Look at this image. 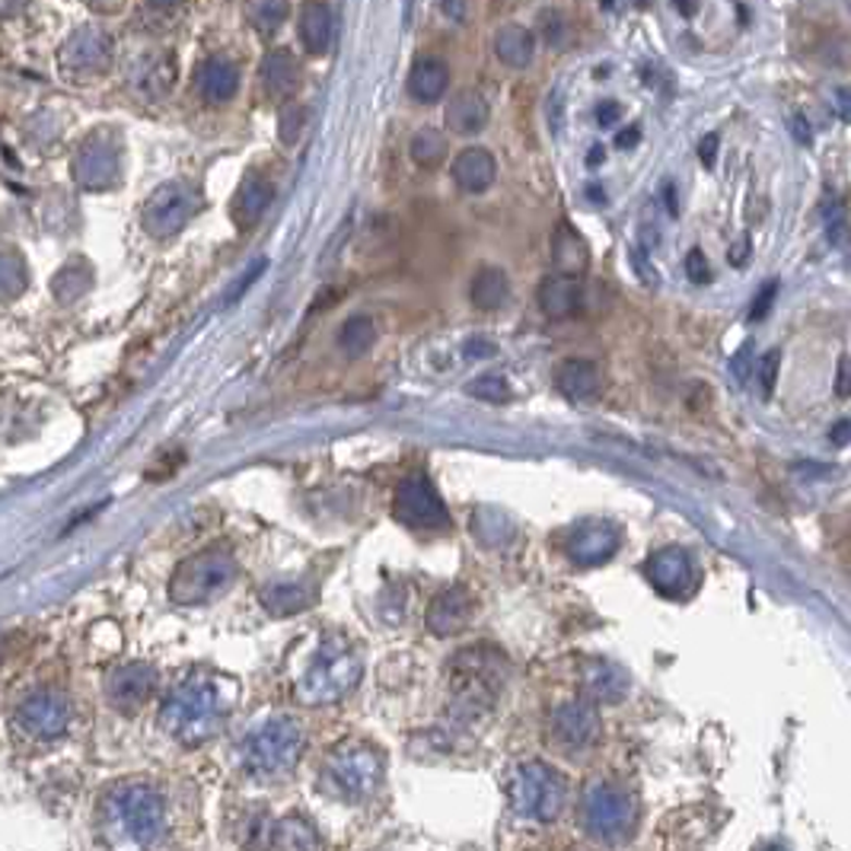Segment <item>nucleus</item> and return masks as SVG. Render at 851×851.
Masks as SVG:
<instances>
[{
  "mask_svg": "<svg viewBox=\"0 0 851 851\" xmlns=\"http://www.w3.org/2000/svg\"><path fill=\"white\" fill-rule=\"evenodd\" d=\"M599 730V715L591 698H574L561 702L552 712V737L564 750H584L591 746Z\"/></svg>",
  "mask_w": 851,
  "mask_h": 851,
  "instance_id": "obj_11",
  "label": "nucleus"
},
{
  "mask_svg": "<svg viewBox=\"0 0 851 851\" xmlns=\"http://www.w3.org/2000/svg\"><path fill=\"white\" fill-rule=\"evenodd\" d=\"M622 119V106L619 102H599V109H596V122L603 125V129H609V125H616Z\"/></svg>",
  "mask_w": 851,
  "mask_h": 851,
  "instance_id": "obj_37",
  "label": "nucleus"
},
{
  "mask_svg": "<svg viewBox=\"0 0 851 851\" xmlns=\"http://www.w3.org/2000/svg\"><path fill=\"white\" fill-rule=\"evenodd\" d=\"M552 265L558 268V275H571V278H581L591 268V246L571 223H558L555 230Z\"/></svg>",
  "mask_w": 851,
  "mask_h": 851,
  "instance_id": "obj_18",
  "label": "nucleus"
},
{
  "mask_svg": "<svg viewBox=\"0 0 851 851\" xmlns=\"http://www.w3.org/2000/svg\"><path fill=\"white\" fill-rule=\"evenodd\" d=\"M578 823L596 842H625L639 826V801L625 785L612 778H594L581 794Z\"/></svg>",
  "mask_w": 851,
  "mask_h": 851,
  "instance_id": "obj_2",
  "label": "nucleus"
},
{
  "mask_svg": "<svg viewBox=\"0 0 851 851\" xmlns=\"http://www.w3.org/2000/svg\"><path fill=\"white\" fill-rule=\"evenodd\" d=\"M685 271H689V281L692 284H708L712 281V268H708V258L702 250H692L685 256Z\"/></svg>",
  "mask_w": 851,
  "mask_h": 851,
  "instance_id": "obj_34",
  "label": "nucleus"
},
{
  "mask_svg": "<svg viewBox=\"0 0 851 851\" xmlns=\"http://www.w3.org/2000/svg\"><path fill=\"white\" fill-rule=\"evenodd\" d=\"M306 733L294 718H275L253 730L243 743V766L253 778H284L297 768Z\"/></svg>",
  "mask_w": 851,
  "mask_h": 851,
  "instance_id": "obj_4",
  "label": "nucleus"
},
{
  "mask_svg": "<svg viewBox=\"0 0 851 851\" xmlns=\"http://www.w3.org/2000/svg\"><path fill=\"white\" fill-rule=\"evenodd\" d=\"M157 3H175V0H157Z\"/></svg>",
  "mask_w": 851,
  "mask_h": 851,
  "instance_id": "obj_51",
  "label": "nucleus"
},
{
  "mask_svg": "<svg viewBox=\"0 0 851 851\" xmlns=\"http://www.w3.org/2000/svg\"><path fill=\"white\" fill-rule=\"evenodd\" d=\"M450 84V71L440 58H418L409 77V93L418 102H437Z\"/></svg>",
  "mask_w": 851,
  "mask_h": 851,
  "instance_id": "obj_25",
  "label": "nucleus"
},
{
  "mask_svg": "<svg viewBox=\"0 0 851 851\" xmlns=\"http://www.w3.org/2000/svg\"><path fill=\"white\" fill-rule=\"evenodd\" d=\"M836 396H849V357L839 361V377H836Z\"/></svg>",
  "mask_w": 851,
  "mask_h": 851,
  "instance_id": "obj_41",
  "label": "nucleus"
},
{
  "mask_svg": "<svg viewBox=\"0 0 851 851\" xmlns=\"http://www.w3.org/2000/svg\"><path fill=\"white\" fill-rule=\"evenodd\" d=\"M667 208H670V214H677V192H673V185H667Z\"/></svg>",
  "mask_w": 851,
  "mask_h": 851,
  "instance_id": "obj_47",
  "label": "nucleus"
},
{
  "mask_svg": "<svg viewBox=\"0 0 851 851\" xmlns=\"http://www.w3.org/2000/svg\"><path fill=\"white\" fill-rule=\"evenodd\" d=\"M639 137H641L639 129H629L616 137V144H619V147H635V144H639Z\"/></svg>",
  "mask_w": 851,
  "mask_h": 851,
  "instance_id": "obj_45",
  "label": "nucleus"
},
{
  "mask_svg": "<svg viewBox=\"0 0 851 851\" xmlns=\"http://www.w3.org/2000/svg\"><path fill=\"white\" fill-rule=\"evenodd\" d=\"M472 619V594L466 587H447L427 603L425 625L437 639H453L460 635Z\"/></svg>",
  "mask_w": 851,
  "mask_h": 851,
  "instance_id": "obj_12",
  "label": "nucleus"
},
{
  "mask_svg": "<svg viewBox=\"0 0 851 851\" xmlns=\"http://www.w3.org/2000/svg\"><path fill=\"white\" fill-rule=\"evenodd\" d=\"M826 220H829V236H832V243H842V205H839V202L829 208Z\"/></svg>",
  "mask_w": 851,
  "mask_h": 851,
  "instance_id": "obj_38",
  "label": "nucleus"
},
{
  "mask_svg": "<svg viewBox=\"0 0 851 851\" xmlns=\"http://www.w3.org/2000/svg\"><path fill=\"white\" fill-rule=\"evenodd\" d=\"M511 804L523 819L555 823L568 804V781L549 763L530 759L513 771Z\"/></svg>",
  "mask_w": 851,
  "mask_h": 851,
  "instance_id": "obj_5",
  "label": "nucleus"
},
{
  "mask_svg": "<svg viewBox=\"0 0 851 851\" xmlns=\"http://www.w3.org/2000/svg\"><path fill=\"white\" fill-rule=\"evenodd\" d=\"M466 351L472 354V357H485V354H495V344H482V339H475L469 341Z\"/></svg>",
  "mask_w": 851,
  "mask_h": 851,
  "instance_id": "obj_44",
  "label": "nucleus"
},
{
  "mask_svg": "<svg viewBox=\"0 0 851 851\" xmlns=\"http://www.w3.org/2000/svg\"><path fill=\"white\" fill-rule=\"evenodd\" d=\"M240 86V71L230 61H208L202 71V93L211 102H227Z\"/></svg>",
  "mask_w": 851,
  "mask_h": 851,
  "instance_id": "obj_28",
  "label": "nucleus"
},
{
  "mask_svg": "<svg viewBox=\"0 0 851 851\" xmlns=\"http://www.w3.org/2000/svg\"><path fill=\"white\" fill-rule=\"evenodd\" d=\"M336 36V20L332 10L319 0H309L300 13V39L306 45V51L313 54H326Z\"/></svg>",
  "mask_w": 851,
  "mask_h": 851,
  "instance_id": "obj_20",
  "label": "nucleus"
},
{
  "mask_svg": "<svg viewBox=\"0 0 851 851\" xmlns=\"http://www.w3.org/2000/svg\"><path fill=\"white\" fill-rule=\"evenodd\" d=\"M240 568L227 552H205L192 561H185L175 574L172 596L185 599V603H198V599H211L223 594L233 581H236Z\"/></svg>",
  "mask_w": 851,
  "mask_h": 851,
  "instance_id": "obj_7",
  "label": "nucleus"
},
{
  "mask_svg": "<svg viewBox=\"0 0 851 851\" xmlns=\"http://www.w3.org/2000/svg\"><path fill=\"white\" fill-rule=\"evenodd\" d=\"M677 7H680V13H685V16L695 13V0H677Z\"/></svg>",
  "mask_w": 851,
  "mask_h": 851,
  "instance_id": "obj_46",
  "label": "nucleus"
},
{
  "mask_svg": "<svg viewBox=\"0 0 851 851\" xmlns=\"http://www.w3.org/2000/svg\"><path fill=\"white\" fill-rule=\"evenodd\" d=\"M440 10H443V16H450L457 23L466 20V0H440Z\"/></svg>",
  "mask_w": 851,
  "mask_h": 851,
  "instance_id": "obj_39",
  "label": "nucleus"
},
{
  "mask_svg": "<svg viewBox=\"0 0 851 851\" xmlns=\"http://www.w3.org/2000/svg\"><path fill=\"white\" fill-rule=\"evenodd\" d=\"M469 392L482 402H508L511 399V384L504 374H482L469 384Z\"/></svg>",
  "mask_w": 851,
  "mask_h": 851,
  "instance_id": "obj_32",
  "label": "nucleus"
},
{
  "mask_svg": "<svg viewBox=\"0 0 851 851\" xmlns=\"http://www.w3.org/2000/svg\"><path fill=\"white\" fill-rule=\"evenodd\" d=\"M644 578L660 596H685L695 587V561L680 546H667L644 561Z\"/></svg>",
  "mask_w": 851,
  "mask_h": 851,
  "instance_id": "obj_10",
  "label": "nucleus"
},
{
  "mask_svg": "<svg viewBox=\"0 0 851 851\" xmlns=\"http://www.w3.org/2000/svg\"><path fill=\"white\" fill-rule=\"evenodd\" d=\"M409 154H412V160H415L418 167H425V170L440 167L443 157H447V137H443V131L440 129L415 131V137H412V144H409Z\"/></svg>",
  "mask_w": 851,
  "mask_h": 851,
  "instance_id": "obj_30",
  "label": "nucleus"
},
{
  "mask_svg": "<svg viewBox=\"0 0 851 851\" xmlns=\"http://www.w3.org/2000/svg\"><path fill=\"white\" fill-rule=\"evenodd\" d=\"M849 434H851V422L849 418H842L839 425L832 427V440H836V447H846V443H849Z\"/></svg>",
  "mask_w": 851,
  "mask_h": 851,
  "instance_id": "obj_42",
  "label": "nucleus"
},
{
  "mask_svg": "<svg viewBox=\"0 0 851 851\" xmlns=\"http://www.w3.org/2000/svg\"><path fill=\"white\" fill-rule=\"evenodd\" d=\"M258 74H262V89H265L271 99H291L300 86V61L291 51L278 48V51H268V54H265Z\"/></svg>",
  "mask_w": 851,
  "mask_h": 851,
  "instance_id": "obj_17",
  "label": "nucleus"
},
{
  "mask_svg": "<svg viewBox=\"0 0 851 851\" xmlns=\"http://www.w3.org/2000/svg\"><path fill=\"white\" fill-rule=\"evenodd\" d=\"M469 297H472V303L478 309H488V313L501 309L508 303V297H511V281H508V275L501 268L485 265V268L475 271V278L469 284Z\"/></svg>",
  "mask_w": 851,
  "mask_h": 851,
  "instance_id": "obj_24",
  "label": "nucleus"
},
{
  "mask_svg": "<svg viewBox=\"0 0 851 851\" xmlns=\"http://www.w3.org/2000/svg\"><path fill=\"white\" fill-rule=\"evenodd\" d=\"M622 546V533L616 523L609 520H584L578 523L568 539H564V555L578 564V568H596L606 564Z\"/></svg>",
  "mask_w": 851,
  "mask_h": 851,
  "instance_id": "obj_9",
  "label": "nucleus"
},
{
  "mask_svg": "<svg viewBox=\"0 0 851 851\" xmlns=\"http://www.w3.org/2000/svg\"><path fill=\"white\" fill-rule=\"evenodd\" d=\"M309 603H313V594L303 584H275V587L262 591V606L271 616H297Z\"/></svg>",
  "mask_w": 851,
  "mask_h": 851,
  "instance_id": "obj_27",
  "label": "nucleus"
},
{
  "mask_svg": "<svg viewBox=\"0 0 851 851\" xmlns=\"http://www.w3.org/2000/svg\"><path fill=\"white\" fill-rule=\"evenodd\" d=\"M303 125H306V109L297 106V102H291V106L281 112V141H284V144H297Z\"/></svg>",
  "mask_w": 851,
  "mask_h": 851,
  "instance_id": "obj_33",
  "label": "nucleus"
},
{
  "mask_svg": "<svg viewBox=\"0 0 851 851\" xmlns=\"http://www.w3.org/2000/svg\"><path fill=\"white\" fill-rule=\"evenodd\" d=\"M596 163H603V147H594V150H591V167H596Z\"/></svg>",
  "mask_w": 851,
  "mask_h": 851,
  "instance_id": "obj_48",
  "label": "nucleus"
},
{
  "mask_svg": "<svg viewBox=\"0 0 851 851\" xmlns=\"http://www.w3.org/2000/svg\"><path fill=\"white\" fill-rule=\"evenodd\" d=\"M746 253H750V240L743 236V240H740V243H737V246L730 250V262H733V265H743V258H746Z\"/></svg>",
  "mask_w": 851,
  "mask_h": 851,
  "instance_id": "obj_43",
  "label": "nucleus"
},
{
  "mask_svg": "<svg viewBox=\"0 0 851 851\" xmlns=\"http://www.w3.org/2000/svg\"><path fill=\"white\" fill-rule=\"evenodd\" d=\"M488 125V102L478 89H463L447 106V129L457 134H475Z\"/></svg>",
  "mask_w": 851,
  "mask_h": 851,
  "instance_id": "obj_21",
  "label": "nucleus"
},
{
  "mask_svg": "<svg viewBox=\"0 0 851 851\" xmlns=\"http://www.w3.org/2000/svg\"><path fill=\"white\" fill-rule=\"evenodd\" d=\"M453 179L463 192H488L498 179V163L485 147H466L457 160H453Z\"/></svg>",
  "mask_w": 851,
  "mask_h": 851,
  "instance_id": "obj_16",
  "label": "nucleus"
},
{
  "mask_svg": "<svg viewBox=\"0 0 851 851\" xmlns=\"http://www.w3.org/2000/svg\"><path fill=\"white\" fill-rule=\"evenodd\" d=\"M223 715H227V698L217 692L214 682L198 680L172 695L167 724L182 740H205L217 730Z\"/></svg>",
  "mask_w": 851,
  "mask_h": 851,
  "instance_id": "obj_6",
  "label": "nucleus"
},
{
  "mask_svg": "<svg viewBox=\"0 0 851 851\" xmlns=\"http://www.w3.org/2000/svg\"><path fill=\"white\" fill-rule=\"evenodd\" d=\"M635 3H639V7H647V3H651V0H635Z\"/></svg>",
  "mask_w": 851,
  "mask_h": 851,
  "instance_id": "obj_50",
  "label": "nucleus"
},
{
  "mask_svg": "<svg viewBox=\"0 0 851 851\" xmlns=\"http://www.w3.org/2000/svg\"><path fill=\"white\" fill-rule=\"evenodd\" d=\"M319 842H323L319 832L303 816H284L271 836V846H281V849H316Z\"/></svg>",
  "mask_w": 851,
  "mask_h": 851,
  "instance_id": "obj_29",
  "label": "nucleus"
},
{
  "mask_svg": "<svg viewBox=\"0 0 851 851\" xmlns=\"http://www.w3.org/2000/svg\"><path fill=\"white\" fill-rule=\"evenodd\" d=\"M491 48H495L498 61H504L508 68L520 71V68H526V64L533 61V54H536V39H533V33H530L526 26L508 23V26H501V29L495 33Z\"/></svg>",
  "mask_w": 851,
  "mask_h": 851,
  "instance_id": "obj_23",
  "label": "nucleus"
},
{
  "mask_svg": "<svg viewBox=\"0 0 851 851\" xmlns=\"http://www.w3.org/2000/svg\"><path fill=\"white\" fill-rule=\"evenodd\" d=\"M364 677L361 651L344 635H323L309 664L294 682V698L300 705H336Z\"/></svg>",
  "mask_w": 851,
  "mask_h": 851,
  "instance_id": "obj_1",
  "label": "nucleus"
},
{
  "mask_svg": "<svg viewBox=\"0 0 851 851\" xmlns=\"http://www.w3.org/2000/svg\"><path fill=\"white\" fill-rule=\"evenodd\" d=\"M377 341V323L364 313L348 316L339 329V348L344 351V357H364Z\"/></svg>",
  "mask_w": 851,
  "mask_h": 851,
  "instance_id": "obj_26",
  "label": "nucleus"
},
{
  "mask_svg": "<svg viewBox=\"0 0 851 851\" xmlns=\"http://www.w3.org/2000/svg\"><path fill=\"white\" fill-rule=\"evenodd\" d=\"M584 692L594 705H616L629 695V673L619 664L609 660H591L584 667Z\"/></svg>",
  "mask_w": 851,
  "mask_h": 851,
  "instance_id": "obj_15",
  "label": "nucleus"
},
{
  "mask_svg": "<svg viewBox=\"0 0 851 851\" xmlns=\"http://www.w3.org/2000/svg\"><path fill=\"white\" fill-rule=\"evenodd\" d=\"M698 154H702V163H705V167H715V154H718V134H708V137L702 141Z\"/></svg>",
  "mask_w": 851,
  "mask_h": 851,
  "instance_id": "obj_40",
  "label": "nucleus"
},
{
  "mask_svg": "<svg viewBox=\"0 0 851 851\" xmlns=\"http://www.w3.org/2000/svg\"><path fill=\"white\" fill-rule=\"evenodd\" d=\"M775 294H778V284L771 281V284H766V288H763V294L756 297V303L750 306V319H766L768 306H771Z\"/></svg>",
  "mask_w": 851,
  "mask_h": 851,
  "instance_id": "obj_36",
  "label": "nucleus"
},
{
  "mask_svg": "<svg viewBox=\"0 0 851 851\" xmlns=\"http://www.w3.org/2000/svg\"><path fill=\"white\" fill-rule=\"evenodd\" d=\"M384 775L386 759L377 746L344 743L336 746L323 763V791H329L336 801L344 804H364L380 791Z\"/></svg>",
  "mask_w": 851,
  "mask_h": 851,
  "instance_id": "obj_3",
  "label": "nucleus"
},
{
  "mask_svg": "<svg viewBox=\"0 0 851 851\" xmlns=\"http://www.w3.org/2000/svg\"><path fill=\"white\" fill-rule=\"evenodd\" d=\"M195 211V195L189 192V189H182V185H170V189H163L154 202H150V208H147V227L154 230V233H175L189 217Z\"/></svg>",
  "mask_w": 851,
  "mask_h": 851,
  "instance_id": "obj_13",
  "label": "nucleus"
},
{
  "mask_svg": "<svg viewBox=\"0 0 851 851\" xmlns=\"http://www.w3.org/2000/svg\"><path fill=\"white\" fill-rule=\"evenodd\" d=\"M246 16H250V23L256 26L258 33L271 36L288 20V0H250Z\"/></svg>",
  "mask_w": 851,
  "mask_h": 851,
  "instance_id": "obj_31",
  "label": "nucleus"
},
{
  "mask_svg": "<svg viewBox=\"0 0 851 851\" xmlns=\"http://www.w3.org/2000/svg\"><path fill=\"white\" fill-rule=\"evenodd\" d=\"M392 516L405 526H418V530H440L450 523V511L440 501L437 488L427 482L425 475H412L405 482H399L396 495H392Z\"/></svg>",
  "mask_w": 851,
  "mask_h": 851,
  "instance_id": "obj_8",
  "label": "nucleus"
},
{
  "mask_svg": "<svg viewBox=\"0 0 851 851\" xmlns=\"http://www.w3.org/2000/svg\"><path fill=\"white\" fill-rule=\"evenodd\" d=\"M599 386H603V374H599V367H596L594 361L574 357V361H564V364L555 370V389H558L561 396L574 399V402L594 399L596 392H599Z\"/></svg>",
  "mask_w": 851,
  "mask_h": 851,
  "instance_id": "obj_19",
  "label": "nucleus"
},
{
  "mask_svg": "<svg viewBox=\"0 0 851 851\" xmlns=\"http://www.w3.org/2000/svg\"><path fill=\"white\" fill-rule=\"evenodd\" d=\"M539 309L549 319H571L584 309V288L571 275H552L539 284Z\"/></svg>",
  "mask_w": 851,
  "mask_h": 851,
  "instance_id": "obj_14",
  "label": "nucleus"
},
{
  "mask_svg": "<svg viewBox=\"0 0 851 851\" xmlns=\"http://www.w3.org/2000/svg\"><path fill=\"white\" fill-rule=\"evenodd\" d=\"M275 198V185L265 179V175H246V182L240 185L236 192V202H233V217L240 227H253L258 223V217L265 214V208L271 205Z\"/></svg>",
  "mask_w": 851,
  "mask_h": 851,
  "instance_id": "obj_22",
  "label": "nucleus"
},
{
  "mask_svg": "<svg viewBox=\"0 0 851 851\" xmlns=\"http://www.w3.org/2000/svg\"><path fill=\"white\" fill-rule=\"evenodd\" d=\"M778 380V351H768L766 357L759 361V384H763V396H771Z\"/></svg>",
  "mask_w": 851,
  "mask_h": 851,
  "instance_id": "obj_35",
  "label": "nucleus"
},
{
  "mask_svg": "<svg viewBox=\"0 0 851 851\" xmlns=\"http://www.w3.org/2000/svg\"><path fill=\"white\" fill-rule=\"evenodd\" d=\"M603 7H606V10H616V7H619V0H603Z\"/></svg>",
  "mask_w": 851,
  "mask_h": 851,
  "instance_id": "obj_49",
  "label": "nucleus"
}]
</instances>
